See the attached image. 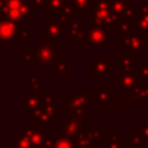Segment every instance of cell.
<instances>
[{
	"mask_svg": "<svg viewBox=\"0 0 148 148\" xmlns=\"http://www.w3.org/2000/svg\"><path fill=\"white\" fill-rule=\"evenodd\" d=\"M31 60L28 67L42 68L43 73H56V64L58 60V42L39 40L31 47Z\"/></svg>",
	"mask_w": 148,
	"mask_h": 148,
	"instance_id": "cell-1",
	"label": "cell"
},
{
	"mask_svg": "<svg viewBox=\"0 0 148 148\" xmlns=\"http://www.w3.org/2000/svg\"><path fill=\"white\" fill-rule=\"evenodd\" d=\"M60 109L58 108V94L47 92L43 94V102L40 106L32 111L25 112L27 120H30L34 125H51L58 119Z\"/></svg>",
	"mask_w": 148,
	"mask_h": 148,
	"instance_id": "cell-2",
	"label": "cell"
},
{
	"mask_svg": "<svg viewBox=\"0 0 148 148\" xmlns=\"http://www.w3.org/2000/svg\"><path fill=\"white\" fill-rule=\"evenodd\" d=\"M91 104H92L91 88L74 89L72 92L68 94L66 98L62 99V108L60 109L59 116L89 112V108Z\"/></svg>",
	"mask_w": 148,
	"mask_h": 148,
	"instance_id": "cell-3",
	"label": "cell"
},
{
	"mask_svg": "<svg viewBox=\"0 0 148 148\" xmlns=\"http://www.w3.org/2000/svg\"><path fill=\"white\" fill-rule=\"evenodd\" d=\"M89 126V112L61 114V118L58 119L57 134L75 139L80 133L88 130Z\"/></svg>",
	"mask_w": 148,
	"mask_h": 148,
	"instance_id": "cell-4",
	"label": "cell"
},
{
	"mask_svg": "<svg viewBox=\"0 0 148 148\" xmlns=\"http://www.w3.org/2000/svg\"><path fill=\"white\" fill-rule=\"evenodd\" d=\"M111 0H91L89 8V23L90 27H108L113 31L114 20L110 8Z\"/></svg>",
	"mask_w": 148,
	"mask_h": 148,
	"instance_id": "cell-5",
	"label": "cell"
},
{
	"mask_svg": "<svg viewBox=\"0 0 148 148\" xmlns=\"http://www.w3.org/2000/svg\"><path fill=\"white\" fill-rule=\"evenodd\" d=\"M117 96L109 88L92 89V104L99 105V109L95 110V113L114 114L118 111Z\"/></svg>",
	"mask_w": 148,
	"mask_h": 148,
	"instance_id": "cell-6",
	"label": "cell"
},
{
	"mask_svg": "<svg viewBox=\"0 0 148 148\" xmlns=\"http://www.w3.org/2000/svg\"><path fill=\"white\" fill-rule=\"evenodd\" d=\"M148 45V39L138 34H130L121 38V56L138 59L142 56Z\"/></svg>",
	"mask_w": 148,
	"mask_h": 148,
	"instance_id": "cell-7",
	"label": "cell"
},
{
	"mask_svg": "<svg viewBox=\"0 0 148 148\" xmlns=\"http://www.w3.org/2000/svg\"><path fill=\"white\" fill-rule=\"evenodd\" d=\"M21 135L29 141L31 148H42L49 139L47 126L39 124L23 125L21 127Z\"/></svg>",
	"mask_w": 148,
	"mask_h": 148,
	"instance_id": "cell-8",
	"label": "cell"
},
{
	"mask_svg": "<svg viewBox=\"0 0 148 148\" xmlns=\"http://www.w3.org/2000/svg\"><path fill=\"white\" fill-rule=\"evenodd\" d=\"M110 8L116 23L124 18L133 21L135 18V7L134 3H132V0H111Z\"/></svg>",
	"mask_w": 148,
	"mask_h": 148,
	"instance_id": "cell-9",
	"label": "cell"
},
{
	"mask_svg": "<svg viewBox=\"0 0 148 148\" xmlns=\"http://www.w3.org/2000/svg\"><path fill=\"white\" fill-rule=\"evenodd\" d=\"M110 64L111 58L108 56H96L90 62H89V76L91 79L97 77H110L111 71H110Z\"/></svg>",
	"mask_w": 148,
	"mask_h": 148,
	"instance_id": "cell-10",
	"label": "cell"
},
{
	"mask_svg": "<svg viewBox=\"0 0 148 148\" xmlns=\"http://www.w3.org/2000/svg\"><path fill=\"white\" fill-rule=\"evenodd\" d=\"M36 12H37V8L32 3V1L31 0H25L17 9L7 12L5 14H1V16L6 17V18L13 21V22L21 23L22 21L31 20L32 16L36 14Z\"/></svg>",
	"mask_w": 148,
	"mask_h": 148,
	"instance_id": "cell-11",
	"label": "cell"
},
{
	"mask_svg": "<svg viewBox=\"0 0 148 148\" xmlns=\"http://www.w3.org/2000/svg\"><path fill=\"white\" fill-rule=\"evenodd\" d=\"M42 38L44 40H62L64 23L59 18H50L42 25Z\"/></svg>",
	"mask_w": 148,
	"mask_h": 148,
	"instance_id": "cell-12",
	"label": "cell"
},
{
	"mask_svg": "<svg viewBox=\"0 0 148 148\" xmlns=\"http://www.w3.org/2000/svg\"><path fill=\"white\" fill-rule=\"evenodd\" d=\"M134 34L141 35L148 39V3H134Z\"/></svg>",
	"mask_w": 148,
	"mask_h": 148,
	"instance_id": "cell-13",
	"label": "cell"
},
{
	"mask_svg": "<svg viewBox=\"0 0 148 148\" xmlns=\"http://www.w3.org/2000/svg\"><path fill=\"white\" fill-rule=\"evenodd\" d=\"M112 29L108 27H89L86 32V40L91 46H105Z\"/></svg>",
	"mask_w": 148,
	"mask_h": 148,
	"instance_id": "cell-14",
	"label": "cell"
},
{
	"mask_svg": "<svg viewBox=\"0 0 148 148\" xmlns=\"http://www.w3.org/2000/svg\"><path fill=\"white\" fill-rule=\"evenodd\" d=\"M146 86L147 84L139 83L132 89L121 90L120 99L128 106H132L133 104H138V103L143 104L145 98H146Z\"/></svg>",
	"mask_w": 148,
	"mask_h": 148,
	"instance_id": "cell-15",
	"label": "cell"
},
{
	"mask_svg": "<svg viewBox=\"0 0 148 148\" xmlns=\"http://www.w3.org/2000/svg\"><path fill=\"white\" fill-rule=\"evenodd\" d=\"M86 32L87 30L84 29V20L74 18L68 23V39L72 42H77L80 46L84 45Z\"/></svg>",
	"mask_w": 148,
	"mask_h": 148,
	"instance_id": "cell-16",
	"label": "cell"
},
{
	"mask_svg": "<svg viewBox=\"0 0 148 148\" xmlns=\"http://www.w3.org/2000/svg\"><path fill=\"white\" fill-rule=\"evenodd\" d=\"M1 23H0V37L2 40H16V36L20 29V23L13 22L3 16H1Z\"/></svg>",
	"mask_w": 148,
	"mask_h": 148,
	"instance_id": "cell-17",
	"label": "cell"
},
{
	"mask_svg": "<svg viewBox=\"0 0 148 148\" xmlns=\"http://www.w3.org/2000/svg\"><path fill=\"white\" fill-rule=\"evenodd\" d=\"M139 84V80L134 72H117L116 73V87L121 90L132 89Z\"/></svg>",
	"mask_w": 148,
	"mask_h": 148,
	"instance_id": "cell-18",
	"label": "cell"
},
{
	"mask_svg": "<svg viewBox=\"0 0 148 148\" xmlns=\"http://www.w3.org/2000/svg\"><path fill=\"white\" fill-rule=\"evenodd\" d=\"M43 102V94L36 92H22L21 94V109L25 112L32 111L40 106Z\"/></svg>",
	"mask_w": 148,
	"mask_h": 148,
	"instance_id": "cell-19",
	"label": "cell"
},
{
	"mask_svg": "<svg viewBox=\"0 0 148 148\" xmlns=\"http://www.w3.org/2000/svg\"><path fill=\"white\" fill-rule=\"evenodd\" d=\"M145 146H147V140L136 128L126 136L125 148H143Z\"/></svg>",
	"mask_w": 148,
	"mask_h": 148,
	"instance_id": "cell-20",
	"label": "cell"
},
{
	"mask_svg": "<svg viewBox=\"0 0 148 148\" xmlns=\"http://www.w3.org/2000/svg\"><path fill=\"white\" fill-rule=\"evenodd\" d=\"M95 138L92 136L90 130H86L82 133H80L75 139H74V143H75V148H95Z\"/></svg>",
	"mask_w": 148,
	"mask_h": 148,
	"instance_id": "cell-21",
	"label": "cell"
},
{
	"mask_svg": "<svg viewBox=\"0 0 148 148\" xmlns=\"http://www.w3.org/2000/svg\"><path fill=\"white\" fill-rule=\"evenodd\" d=\"M104 142L105 148H125V141L121 140V131L119 130L110 131Z\"/></svg>",
	"mask_w": 148,
	"mask_h": 148,
	"instance_id": "cell-22",
	"label": "cell"
},
{
	"mask_svg": "<svg viewBox=\"0 0 148 148\" xmlns=\"http://www.w3.org/2000/svg\"><path fill=\"white\" fill-rule=\"evenodd\" d=\"M113 31L116 32V35L123 36V37L126 36V35L133 34L134 32V21L130 20V18L120 20L116 23V25L113 28Z\"/></svg>",
	"mask_w": 148,
	"mask_h": 148,
	"instance_id": "cell-23",
	"label": "cell"
},
{
	"mask_svg": "<svg viewBox=\"0 0 148 148\" xmlns=\"http://www.w3.org/2000/svg\"><path fill=\"white\" fill-rule=\"evenodd\" d=\"M25 84H27V88H29L32 92H36V94H43L42 92V84H43V81L39 76H37V73L35 72H28L27 75H25Z\"/></svg>",
	"mask_w": 148,
	"mask_h": 148,
	"instance_id": "cell-24",
	"label": "cell"
},
{
	"mask_svg": "<svg viewBox=\"0 0 148 148\" xmlns=\"http://www.w3.org/2000/svg\"><path fill=\"white\" fill-rule=\"evenodd\" d=\"M136 59L133 57H116V66L120 69V72H134V67L136 64Z\"/></svg>",
	"mask_w": 148,
	"mask_h": 148,
	"instance_id": "cell-25",
	"label": "cell"
},
{
	"mask_svg": "<svg viewBox=\"0 0 148 148\" xmlns=\"http://www.w3.org/2000/svg\"><path fill=\"white\" fill-rule=\"evenodd\" d=\"M134 74L136 75L139 83L148 84V61H136L134 67Z\"/></svg>",
	"mask_w": 148,
	"mask_h": 148,
	"instance_id": "cell-26",
	"label": "cell"
},
{
	"mask_svg": "<svg viewBox=\"0 0 148 148\" xmlns=\"http://www.w3.org/2000/svg\"><path fill=\"white\" fill-rule=\"evenodd\" d=\"M68 64H69V58L67 56L58 57V60H57V64H56V74H57L58 77L67 79L69 76Z\"/></svg>",
	"mask_w": 148,
	"mask_h": 148,
	"instance_id": "cell-27",
	"label": "cell"
},
{
	"mask_svg": "<svg viewBox=\"0 0 148 148\" xmlns=\"http://www.w3.org/2000/svg\"><path fill=\"white\" fill-rule=\"evenodd\" d=\"M51 138H52L53 148H75L74 139L69 136L56 134V135H52Z\"/></svg>",
	"mask_w": 148,
	"mask_h": 148,
	"instance_id": "cell-28",
	"label": "cell"
},
{
	"mask_svg": "<svg viewBox=\"0 0 148 148\" xmlns=\"http://www.w3.org/2000/svg\"><path fill=\"white\" fill-rule=\"evenodd\" d=\"M74 15H76L74 7H73L72 5H69L68 2H66V3L64 5V7L60 9V12H59V14H58V18H59L64 24H65V23L68 24L71 21L74 20Z\"/></svg>",
	"mask_w": 148,
	"mask_h": 148,
	"instance_id": "cell-29",
	"label": "cell"
},
{
	"mask_svg": "<svg viewBox=\"0 0 148 148\" xmlns=\"http://www.w3.org/2000/svg\"><path fill=\"white\" fill-rule=\"evenodd\" d=\"M67 2L74 7L76 15H86L89 13L91 0H67Z\"/></svg>",
	"mask_w": 148,
	"mask_h": 148,
	"instance_id": "cell-30",
	"label": "cell"
},
{
	"mask_svg": "<svg viewBox=\"0 0 148 148\" xmlns=\"http://www.w3.org/2000/svg\"><path fill=\"white\" fill-rule=\"evenodd\" d=\"M66 2H67V0H47L46 13L49 15H57L58 16L60 9L64 7V5Z\"/></svg>",
	"mask_w": 148,
	"mask_h": 148,
	"instance_id": "cell-31",
	"label": "cell"
},
{
	"mask_svg": "<svg viewBox=\"0 0 148 148\" xmlns=\"http://www.w3.org/2000/svg\"><path fill=\"white\" fill-rule=\"evenodd\" d=\"M16 40H31V25L30 24H21Z\"/></svg>",
	"mask_w": 148,
	"mask_h": 148,
	"instance_id": "cell-32",
	"label": "cell"
},
{
	"mask_svg": "<svg viewBox=\"0 0 148 148\" xmlns=\"http://www.w3.org/2000/svg\"><path fill=\"white\" fill-rule=\"evenodd\" d=\"M89 130H90V132H91V134H92V136L95 138L96 141H102V140L105 141L108 134H106V132H105L104 130H102L98 125H90V126H89Z\"/></svg>",
	"mask_w": 148,
	"mask_h": 148,
	"instance_id": "cell-33",
	"label": "cell"
},
{
	"mask_svg": "<svg viewBox=\"0 0 148 148\" xmlns=\"http://www.w3.org/2000/svg\"><path fill=\"white\" fill-rule=\"evenodd\" d=\"M10 148H31V145L29 143V141L23 138L21 134L14 139L12 142H10Z\"/></svg>",
	"mask_w": 148,
	"mask_h": 148,
	"instance_id": "cell-34",
	"label": "cell"
},
{
	"mask_svg": "<svg viewBox=\"0 0 148 148\" xmlns=\"http://www.w3.org/2000/svg\"><path fill=\"white\" fill-rule=\"evenodd\" d=\"M136 130L146 138V140L148 141V119H142V121L140 123V125H138Z\"/></svg>",
	"mask_w": 148,
	"mask_h": 148,
	"instance_id": "cell-35",
	"label": "cell"
},
{
	"mask_svg": "<svg viewBox=\"0 0 148 148\" xmlns=\"http://www.w3.org/2000/svg\"><path fill=\"white\" fill-rule=\"evenodd\" d=\"M37 9H47V0H31Z\"/></svg>",
	"mask_w": 148,
	"mask_h": 148,
	"instance_id": "cell-36",
	"label": "cell"
},
{
	"mask_svg": "<svg viewBox=\"0 0 148 148\" xmlns=\"http://www.w3.org/2000/svg\"><path fill=\"white\" fill-rule=\"evenodd\" d=\"M146 52H147V56H148V45H147V47H146Z\"/></svg>",
	"mask_w": 148,
	"mask_h": 148,
	"instance_id": "cell-37",
	"label": "cell"
},
{
	"mask_svg": "<svg viewBox=\"0 0 148 148\" xmlns=\"http://www.w3.org/2000/svg\"><path fill=\"white\" fill-rule=\"evenodd\" d=\"M0 1H5V0H0Z\"/></svg>",
	"mask_w": 148,
	"mask_h": 148,
	"instance_id": "cell-38",
	"label": "cell"
}]
</instances>
